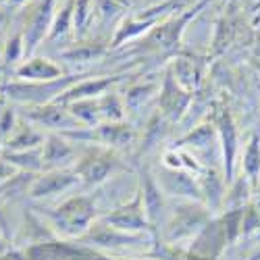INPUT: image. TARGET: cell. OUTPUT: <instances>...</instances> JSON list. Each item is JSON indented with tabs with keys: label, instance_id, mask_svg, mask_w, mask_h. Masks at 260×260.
<instances>
[{
	"label": "cell",
	"instance_id": "obj_14",
	"mask_svg": "<svg viewBox=\"0 0 260 260\" xmlns=\"http://www.w3.org/2000/svg\"><path fill=\"white\" fill-rule=\"evenodd\" d=\"M102 54H104V46H100V44H81V46H75V48L67 50L62 56L67 60H71V62H90V60H96Z\"/></svg>",
	"mask_w": 260,
	"mask_h": 260
},
{
	"label": "cell",
	"instance_id": "obj_20",
	"mask_svg": "<svg viewBox=\"0 0 260 260\" xmlns=\"http://www.w3.org/2000/svg\"><path fill=\"white\" fill-rule=\"evenodd\" d=\"M185 142H189L191 146H208V144L212 142V129H210L208 125H202V127H198L193 134H189V136L185 138Z\"/></svg>",
	"mask_w": 260,
	"mask_h": 260
},
{
	"label": "cell",
	"instance_id": "obj_11",
	"mask_svg": "<svg viewBox=\"0 0 260 260\" xmlns=\"http://www.w3.org/2000/svg\"><path fill=\"white\" fill-rule=\"evenodd\" d=\"M94 0H75L73 7V29L77 36H83L94 17Z\"/></svg>",
	"mask_w": 260,
	"mask_h": 260
},
{
	"label": "cell",
	"instance_id": "obj_10",
	"mask_svg": "<svg viewBox=\"0 0 260 260\" xmlns=\"http://www.w3.org/2000/svg\"><path fill=\"white\" fill-rule=\"evenodd\" d=\"M221 136H223V150H225V167H227V177H231L233 171V156H235V129L229 119V115L221 117Z\"/></svg>",
	"mask_w": 260,
	"mask_h": 260
},
{
	"label": "cell",
	"instance_id": "obj_8",
	"mask_svg": "<svg viewBox=\"0 0 260 260\" xmlns=\"http://www.w3.org/2000/svg\"><path fill=\"white\" fill-rule=\"evenodd\" d=\"M119 77H106V79H94V81H83L79 85H75L73 90H69L67 98H73V100H83V98H94V96H100L104 94L111 85L117 81Z\"/></svg>",
	"mask_w": 260,
	"mask_h": 260
},
{
	"label": "cell",
	"instance_id": "obj_12",
	"mask_svg": "<svg viewBox=\"0 0 260 260\" xmlns=\"http://www.w3.org/2000/svg\"><path fill=\"white\" fill-rule=\"evenodd\" d=\"M154 23H156V21H152V19H138V17L125 19L123 25H121L119 31H117V36H115V46H119L121 42L134 38V36H138V34H142V31H146L148 27H152Z\"/></svg>",
	"mask_w": 260,
	"mask_h": 260
},
{
	"label": "cell",
	"instance_id": "obj_25",
	"mask_svg": "<svg viewBox=\"0 0 260 260\" xmlns=\"http://www.w3.org/2000/svg\"><path fill=\"white\" fill-rule=\"evenodd\" d=\"M5 19H7V15H5L3 11H0V23H3V21H5Z\"/></svg>",
	"mask_w": 260,
	"mask_h": 260
},
{
	"label": "cell",
	"instance_id": "obj_23",
	"mask_svg": "<svg viewBox=\"0 0 260 260\" xmlns=\"http://www.w3.org/2000/svg\"><path fill=\"white\" fill-rule=\"evenodd\" d=\"M25 3H27V0H9L7 7H9V9H17V7H21V5H25Z\"/></svg>",
	"mask_w": 260,
	"mask_h": 260
},
{
	"label": "cell",
	"instance_id": "obj_19",
	"mask_svg": "<svg viewBox=\"0 0 260 260\" xmlns=\"http://www.w3.org/2000/svg\"><path fill=\"white\" fill-rule=\"evenodd\" d=\"M244 169L250 177H256L258 171H260V146H258V140L254 138L246 150V156H244Z\"/></svg>",
	"mask_w": 260,
	"mask_h": 260
},
{
	"label": "cell",
	"instance_id": "obj_15",
	"mask_svg": "<svg viewBox=\"0 0 260 260\" xmlns=\"http://www.w3.org/2000/svg\"><path fill=\"white\" fill-rule=\"evenodd\" d=\"M100 113V106L92 100V98H83V100H75L71 106V115L81 121V123H94L96 117Z\"/></svg>",
	"mask_w": 260,
	"mask_h": 260
},
{
	"label": "cell",
	"instance_id": "obj_5",
	"mask_svg": "<svg viewBox=\"0 0 260 260\" xmlns=\"http://www.w3.org/2000/svg\"><path fill=\"white\" fill-rule=\"evenodd\" d=\"M31 117L36 121H40L42 125H46V127H60V129L77 127V119L73 115H67L62 108H56V106L40 108V111H36Z\"/></svg>",
	"mask_w": 260,
	"mask_h": 260
},
{
	"label": "cell",
	"instance_id": "obj_27",
	"mask_svg": "<svg viewBox=\"0 0 260 260\" xmlns=\"http://www.w3.org/2000/svg\"><path fill=\"white\" fill-rule=\"evenodd\" d=\"M177 3H179V5H185V0H177Z\"/></svg>",
	"mask_w": 260,
	"mask_h": 260
},
{
	"label": "cell",
	"instance_id": "obj_2",
	"mask_svg": "<svg viewBox=\"0 0 260 260\" xmlns=\"http://www.w3.org/2000/svg\"><path fill=\"white\" fill-rule=\"evenodd\" d=\"M73 81V77H62L54 83L48 81V85H11L9 88V96H13L15 100H31V102H44L56 94H60L62 88Z\"/></svg>",
	"mask_w": 260,
	"mask_h": 260
},
{
	"label": "cell",
	"instance_id": "obj_4",
	"mask_svg": "<svg viewBox=\"0 0 260 260\" xmlns=\"http://www.w3.org/2000/svg\"><path fill=\"white\" fill-rule=\"evenodd\" d=\"M75 183L73 175L67 173H48V175H42L36 185H34V196H48V193H56L64 187H69Z\"/></svg>",
	"mask_w": 260,
	"mask_h": 260
},
{
	"label": "cell",
	"instance_id": "obj_6",
	"mask_svg": "<svg viewBox=\"0 0 260 260\" xmlns=\"http://www.w3.org/2000/svg\"><path fill=\"white\" fill-rule=\"evenodd\" d=\"M113 169V160L102 158V156H90V158H83V162L79 165V173L83 179H88L92 183H98L102 179H106V175L111 173Z\"/></svg>",
	"mask_w": 260,
	"mask_h": 260
},
{
	"label": "cell",
	"instance_id": "obj_17",
	"mask_svg": "<svg viewBox=\"0 0 260 260\" xmlns=\"http://www.w3.org/2000/svg\"><path fill=\"white\" fill-rule=\"evenodd\" d=\"M40 142H42V136H40L38 132H34L31 127H25L19 136H15V138L9 142V146H11L13 150H17V152H25L27 148H36Z\"/></svg>",
	"mask_w": 260,
	"mask_h": 260
},
{
	"label": "cell",
	"instance_id": "obj_21",
	"mask_svg": "<svg viewBox=\"0 0 260 260\" xmlns=\"http://www.w3.org/2000/svg\"><path fill=\"white\" fill-rule=\"evenodd\" d=\"M21 50H25V44H23V38L21 36H15L11 42H9V46H7V60H15Z\"/></svg>",
	"mask_w": 260,
	"mask_h": 260
},
{
	"label": "cell",
	"instance_id": "obj_16",
	"mask_svg": "<svg viewBox=\"0 0 260 260\" xmlns=\"http://www.w3.org/2000/svg\"><path fill=\"white\" fill-rule=\"evenodd\" d=\"M98 106H100V115L104 119H108L111 123H117V121L123 119V104H121L119 96L106 94V96H102V100H100Z\"/></svg>",
	"mask_w": 260,
	"mask_h": 260
},
{
	"label": "cell",
	"instance_id": "obj_13",
	"mask_svg": "<svg viewBox=\"0 0 260 260\" xmlns=\"http://www.w3.org/2000/svg\"><path fill=\"white\" fill-rule=\"evenodd\" d=\"M73 7H75V0H69V3L64 5L62 9H58V11L54 13V21H52L50 34H48L50 40L69 31V27L73 25Z\"/></svg>",
	"mask_w": 260,
	"mask_h": 260
},
{
	"label": "cell",
	"instance_id": "obj_9",
	"mask_svg": "<svg viewBox=\"0 0 260 260\" xmlns=\"http://www.w3.org/2000/svg\"><path fill=\"white\" fill-rule=\"evenodd\" d=\"M73 150L71 146L64 142L60 136H50L46 140V146H44V154H42V160H46L48 165H56L60 160H67L71 158Z\"/></svg>",
	"mask_w": 260,
	"mask_h": 260
},
{
	"label": "cell",
	"instance_id": "obj_18",
	"mask_svg": "<svg viewBox=\"0 0 260 260\" xmlns=\"http://www.w3.org/2000/svg\"><path fill=\"white\" fill-rule=\"evenodd\" d=\"M129 7V0H94V9L96 13H100L102 19H113L117 17L121 11H125Z\"/></svg>",
	"mask_w": 260,
	"mask_h": 260
},
{
	"label": "cell",
	"instance_id": "obj_24",
	"mask_svg": "<svg viewBox=\"0 0 260 260\" xmlns=\"http://www.w3.org/2000/svg\"><path fill=\"white\" fill-rule=\"evenodd\" d=\"M162 3H169V0H146L148 7H156V5H162Z\"/></svg>",
	"mask_w": 260,
	"mask_h": 260
},
{
	"label": "cell",
	"instance_id": "obj_1",
	"mask_svg": "<svg viewBox=\"0 0 260 260\" xmlns=\"http://www.w3.org/2000/svg\"><path fill=\"white\" fill-rule=\"evenodd\" d=\"M54 13H56V0H40L34 15H31V21L25 29V52L31 54L34 48L44 40L48 34H50V27H52V21H54Z\"/></svg>",
	"mask_w": 260,
	"mask_h": 260
},
{
	"label": "cell",
	"instance_id": "obj_7",
	"mask_svg": "<svg viewBox=\"0 0 260 260\" xmlns=\"http://www.w3.org/2000/svg\"><path fill=\"white\" fill-rule=\"evenodd\" d=\"M187 94H183L175 83H173L171 75L165 83V94H162V104H165V111L173 117H179L183 113V108L187 106Z\"/></svg>",
	"mask_w": 260,
	"mask_h": 260
},
{
	"label": "cell",
	"instance_id": "obj_26",
	"mask_svg": "<svg viewBox=\"0 0 260 260\" xmlns=\"http://www.w3.org/2000/svg\"><path fill=\"white\" fill-rule=\"evenodd\" d=\"M9 3V0H0V5H7Z\"/></svg>",
	"mask_w": 260,
	"mask_h": 260
},
{
	"label": "cell",
	"instance_id": "obj_22",
	"mask_svg": "<svg viewBox=\"0 0 260 260\" xmlns=\"http://www.w3.org/2000/svg\"><path fill=\"white\" fill-rule=\"evenodd\" d=\"M165 165H167L171 171L181 169V167H183V162H181V154H177V152H167V154H165Z\"/></svg>",
	"mask_w": 260,
	"mask_h": 260
},
{
	"label": "cell",
	"instance_id": "obj_3",
	"mask_svg": "<svg viewBox=\"0 0 260 260\" xmlns=\"http://www.w3.org/2000/svg\"><path fill=\"white\" fill-rule=\"evenodd\" d=\"M19 75L31 81H52L60 75V69L46 58H31L19 69Z\"/></svg>",
	"mask_w": 260,
	"mask_h": 260
}]
</instances>
